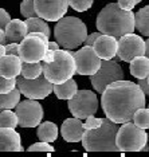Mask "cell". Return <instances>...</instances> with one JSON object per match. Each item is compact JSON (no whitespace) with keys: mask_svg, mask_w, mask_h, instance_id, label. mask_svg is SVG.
<instances>
[{"mask_svg":"<svg viewBox=\"0 0 149 157\" xmlns=\"http://www.w3.org/2000/svg\"><path fill=\"white\" fill-rule=\"evenodd\" d=\"M118 50L117 56L124 62H130L133 58L145 55V40L140 35L133 33L125 34L118 38Z\"/></svg>","mask_w":149,"mask_h":157,"instance_id":"13","label":"cell"},{"mask_svg":"<svg viewBox=\"0 0 149 157\" xmlns=\"http://www.w3.org/2000/svg\"><path fill=\"white\" fill-rule=\"evenodd\" d=\"M24 22H26L28 33H43L50 38L51 30H50L48 24L44 19H42L39 16H34V17H27Z\"/></svg>","mask_w":149,"mask_h":157,"instance_id":"24","label":"cell"},{"mask_svg":"<svg viewBox=\"0 0 149 157\" xmlns=\"http://www.w3.org/2000/svg\"><path fill=\"white\" fill-rule=\"evenodd\" d=\"M102 121H104V118H98V117H94V114H91V116L86 117V118H85V122H83L85 130L95 129V128H98L99 125L102 124Z\"/></svg>","mask_w":149,"mask_h":157,"instance_id":"33","label":"cell"},{"mask_svg":"<svg viewBox=\"0 0 149 157\" xmlns=\"http://www.w3.org/2000/svg\"><path fill=\"white\" fill-rule=\"evenodd\" d=\"M59 43L56 40H48V43H47V48L50 50H54V51H56V50H59Z\"/></svg>","mask_w":149,"mask_h":157,"instance_id":"40","label":"cell"},{"mask_svg":"<svg viewBox=\"0 0 149 157\" xmlns=\"http://www.w3.org/2000/svg\"><path fill=\"white\" fill-rule=\"evenodd\" d=\"M143 0H136V4H138V3H141Z\"/></svg>","mask_w":149,"mask_h":157,"instance_id":"44","label":"cell"},{"mask_svg":"<svg viewBox=\"0 0 149 157\" xmlns=\"http://www.w3.org/2000/svg\"><path fill=\"white\" fill-rule=\"evenodd\" d=\"M75 60V73L79 75H93L101 67V58L94 51L93 46H83L78 51H70Z\"/></svg>","mask_w":149,"mask_h":157,"instance_id":"12","label":"cell"},{"mask_svg":"<svg viewBox=\"0 0 149 157\" xmlns=\"http://www.w3.org/2000/svg\"><path fill=\"white\" fill-rule=\"evenodd\" d=\"M0 43H2V44H7L6 34H4V28H0Z\"/></svg>","mask_w":149,"mask_h":157,"instance_id":"41","label":"cell"},{"mask_svg":"<svg viewBox=\"0 0 149 157\" xmlns=\"http://www.w3.org/2000/svg\"><path fill=\"white\" fill-rule=\"evenodd\" d=\"M16 86L19 89L20 94L30 99H44L52 93V86L50 81L46 79L43 73L34 79H27V78H17L16 77Z\"/></svg>","mask_w":149,"mask_h":157,"instance_id":"9","label":"cell"},{"mask_svg":"<svg viewBox=\"0 0 149 157\" xmlns=\"http://www.w3.org/2000/svg\"><path fill=\"white\" fill-rule=\"evenodd\" d=\"M4 34H6L7 43H13V42L19 43L28 34L26 22H23L20 19H11L4 28Z\"/></svg>","mask_w":149,"mask_h":157,"instance_id":"19","label":"cell"},{"mask_svg":"<svg viewBox=\"0 0 149 157\" xmlns=\"http://www.w3.org/2000/svg\"><path fill=\"white\" fill-rule=\"evenodd\" d=\"M22 73V59L19 55H4L0 58V75L4 78H16Z\"/></svg>","mask_w":149,"mask_h":157,"instance_id":"18","label":"cell"},{"mask_svg":"<svg viewBox=\"0 0 149 157\" xmlns=\"http://www.w3.org/2000/svg\"><path fill=\"white\" fill-rule=\"evenodd\" d=\"M36 15L46 22H58L69 10L67 0H34Z\"/></svg>","mask_w":149,"mask_h":157,"instance_id":"14","label":"cell"},{"mask_svg":"<svg viewBox=\"0 0 149 157\" xmlns=\"http://www.w3.org/2000/svg\"><path fill=\"white\" fill-rule=\"evenodd\" d=\"M69 110L79 120H85L91 114H95L98 110L97 94L91 90H78L74 97L69 99Z\"/></svg>","mask_w":149,"mask_h":157,"instance_id":"8","label":"cell"},{"mask_svg":"<svg viewBox=\"0 0 149 157\" xmlns=\"http://www.w3.org/2000/svg\"><path fill=\"white\" fill-rule=\"evenodd\" d=\"M145 56H148L149 58V39L148 40H145Z\"/></svg>","mask_w":149,"mask_h":157,"instance_id":"43","label":"cell"},{"mask_svg":"<svg viewBox=\"0 0 149 157\" xmlns=\"http://www.w3.org/2000/svg\"><path fill=\"white\" fill-rule=\"evenodd\" d=\"M52 91L55 93L58 99H67L69 101L78 91V85L73 78H70V79L62 82V83H55L52 86Z\"/></svg>","mask_w":149,"mask_h":157,"instance_id":"21","label":"cell"},{"mask_svg":"<svg viewBox=\"0 0 149 157\" xmlns=\"http://www.w3.org/2000/svg\"><path fill=\"white\" fill-rule=\"evenodd\" d=\"M69 6L77 12H85L91 8L94 0H67Z\"/></svg>","mask_w":149,"mask_h":157,"instance_id":"29","label":"cell"},{"mask_svg":"<svg viewBox=\"0 0 149 157\" xmlns=\"http://www.w3.org/2000/svg\"><path fill=\"white\" fill-rule=\"evenodd\" d=\"M20 13L26 17H34L38 16L36 11H35V6H34V0H23L20 3Z\"/></svg>","mask_w":149,"mask_h":157,"instance_id":"30","label":"cell"},{"mask_svg":"<svg viewBox=\"0 0 149 157\" xmlns=\"http://www.w3.org/2000/svg\"><path fill=\"white\" fill-rule=\"evenodd\" d=\"M148 144V133L141 129L133 121L121 124L116 134V145L118 152H141Z\"/></svg>","mask_w":149,"mask_h":157,"instance_id":"6","label":"cell"},{"mask_svg":"<svg viewBox=\"0 0 149 157\" xmlns=\"http://www.w3.org/2000/svg\"><path fill=\"white\" fill-rule=\"evenodd\" d=\"M138 86L141 87V90L144 91L145 95H148L149 97V86H148V82H147V78H141V79H138Z\"/></svg>","mask_w":149,"mask_h":157,"instance_id":"39","label":"cell"},{"mask_svg":"<svg viewBox=\"0 0 149 157\" xmlns=\"http://www.w3.org/2000/svg\"><path fill=\"white\" fill-rule=\"evenodd\" d=\"M36 136L39 141L44 142H54L58 138V126L51 121H44L38 125Z\"/></svg>","mask_w":149,"mask_h":157,"instance_id":"22","label":"cell"},{"mask_svg":"<svg viewBox=\"0 0 149 157\" xmlns=\"http://www.w3.org/2000/svg\"><path fill=\"white\" fill-rule=\"evenodd\" d=\"M94 51L97 52V55L104 59H113L117 56V50H118V39L114 36L106 34H101L97 38V40L93 44Z\"/></svg>","mask_w":149,"mask_h":157,"instance_id":"15","label":"cell"},{"mask_svg":"<svg viewBox=\"0 0 149 157\" xmlns=\"http://www.w3.org/2000/svg\"><path fill=\"white\" fill-rule=\"evenodd\" d=\"M147 82H148V86H149V75L147 77Z\"/></svg>","mask_w":149,"mask_h":157,"instance_id":"45","label":"cell"},{"mask_svg":"<svg viewBox=\"0 0 149 157\" xmlns=\"http://www.w3.org/2000/svg\"><path fill=\"white\" fill-rule=\"evenodd\" d=\"M4 55H6V44L0 43V58H2V56H4Z\"/></svg>","mask_w":149,"mask_h":157,"instance_id":"42","label":"cell"},{"mask_svg":"<svg viewBox=\"0 0 149 157\" xmlns=\"http://www.w3.org/2000/svg\"><path fill=\"white\" fill-rule=\"evenodd\" d=\"M148 108H149V105H148Z\"/></svg>","mask_w":149,"mask_h":157,"instance_id":"46","label":"cell"},{"mask_svg":"<svg viewBox=\"0 0 149 157\" xmlns=\"http://www.w3.org/2000/svg\"><path fill=\"white\" fill-rule=\"evenodd\" d=\"M133 124L141 129H149V108H140L133 114Z\"/></svg>","mask_w":149,"mask_h":157,"instance_id":"28","label":"cell"},{"mask_svg":"<svg viewBox=\"0 0 149 157\" xmlns=\"http://www.w3.org/2000/svg\"><path fill=\"white\" fill-rule=\"evenodd\" d=\"M23 78L34 79L42 74V62H22V73Z\"/></svg>","mask_w":149,"mask_h":157,"instance_id":"26","label":"cell"},{"mask_svg":"<svg viewBox=\"0 0 149 157\" xmlns=\"http://www.w3.org/2000/svg\"><path fill=\"white\" fill-rule=\"evenodd\" d=\"M99 35H101V33H99V31H98V33H93V34L87 35L86 39L83 40V44H85V46H93L94 42L97 40V38L99 36Z\"/></svg>","mask_w":149,"mask_h":157,"instance_id":"37","label":"cell"},{"mask_svg":"<svg viewBox=\"0 0 149 157\" xmlns=\"http://www.w3.org/2000/svg\"><path fill=\"white\" fill-rule=\"evenodd\" d=\"M54 56H55V51H54V50L47 48V50H46V52H44V55H43V58H42V62H43V63L52 62V60H54Z\"/></svg>","mask_w":149,"mask_h":157,"instance_id":"38","label":"cell"},{"mask_svg":"<svg viewBox=\"0 0 149 157\" xmlns=\"http://www.w3.org/2000/svg\"><path fill=\"white\" fill-rule=\"evenodd\" d=\"M20 134L12 128H0V152H22Z\"/></svg>","mask_w":149,"mask_h":157,"instance_id":"17","label":"cell"},{"mask_svg":"<svg viewBox=\"0 0 149 157\" xmlns=\"http://www.w3.org/2000/svg\"><path fill=\"white\" fill-rule=\"evenodd\" d=\"M97 30L101 34L121 38L122 35L134 31V13L120 8L117 3H110L101 10L95 22Z\"/></svg>","mask_w":149,"mask_h":157,"instance_id":"2","label":"cell"},{"mask_svg":"<svg viewBox=\"0 0 149 157\" xmlns=\"http://www.w3.org/2000/svg\"><path fill=\"white\" fill-rule=\"evenodd\" d=\"M117 4L120 6V8L125 10V11H132L136 6V0H118Z\"/></svg>","mask_w":149,"mask_h":157,"instance_id":"34","label":"cell"},{"mask_svg":"<svg viewBox=\"0 0 149 157\" xmlns=\"http://www.w3.org/2000/svg\"><path fill=\"white\" fill-rule=\"evenodd\" d=\"M120 124L113 122L108 117L95 129L85 130L82 145L87 152H118L116 145V134Z\"/></svg>","mask_w":149,"mask_h":157,"instance_id":"3","label":"cell"},{"mask_svg":"<svg viewBox=\"0 0 149 157\" xmlns=\"http://www.w3.org/2000/svg\"><path fill=\"white\" fill-rule=\"evenodd\" d=\"M16 87V78H4L0 75V94L11 91Z\"/></svg>","mask_w":149,"mask_h":157,"instance_id":"31","label":"cell"},{"mask_svg":"<svg viewBox=\"0 0 149 157\" xmlns=\"http://www.w3.org/2000/svg\"><path fill=\"white\" fill-rule=\"evenodd\" d=\"M42 73L46 79L51 83H62L70 78H73L75 73V60L70 51L67 50H56L54 60L50 63H42Z\"/></svg>","mask_w":149,"mask_h":157,"instance_id":"5","label":"cell"},{"mask_svg":"<svg viewBox=\"0 0 149 157\" xmlns=\"http://www.w3.org/2000/svg\"><path fill=\"white\" fill-rule=\"evenodd\" d=\"M17 126V116L12 109L0 110V128H12Z\"/></svg>","mask_w":149,"mask_h":157,"instance_id":"27","label":"cell"},{"mask_svg":"<svg viewBox=\"0 0 149 157\" xmlns=\"http://www.w3.org/2000/svg\"><path fill=\"white\" fill-rule=\"evenodd\" d=\"M55 40L59 46L66 50H75L87 36V27L79 17L75 16H63L56 22Z\"/></svg>","mask_w":149,"mask_h":157,"instance_id":"4","label":"cell"},{"mask_svg":"<svg viewBox=\"0 0 149 157\" xmlns=\"http://www.w3.org/2000/svg\"><path fill=\"white\" fill-rule=\"evenodd\" d=\"M17 125L22 128H35L43 120V108L38 99H26L15 106Z\"/></svg>","mask_w":149,"mask_h":157,"instance_id":"10","label":"cell"},{"mask_svg":"<svg viewBox=\"0 0 149 157\" xmlns=\"http://www.w3.org/2000/svg\"><path fill=\"white\" fill-rule=\"evenodd\" d=\"M20 91L17 87H13L11 91L0 94V110L13 109L20 102Z\"/></svg>","mask_w":149,"mask_h":157,"instance_id":"25","label":"cell"},{"mask_svg":"<svg viewBox=\"0 0 149 157\" xmlns=\"http://www.w3.org/2000/svg\"><path fill=\"white\" fill-rule=\"evenodd\" d=\"M28 152H52L54 151V146L50 145V142H44V141H39V142H35L27 148Z\"/></svg>","mask_w":149,"mask_h":157,"instance_id":"32","label":"cell"},{"mask_svg":"<svg viewBox=\"0 0 149 157\" xmlns=\"http://www.w3.org/2000/svg\"><path fill=\"white\" fill-rule=\"evenodd\" d=\"M129 63H130L129 71L134 78L141 79V78H147L149 75V58L148 56H145V55L136 56Z\"/></svg>","mask_w":149,"mask_h":157,"instance_id":"20","label":"cell"},{"mask_svg":"<svg viewBox=\"0 0 149 157\" xmlns=\"http://www.w3.org/2000/svg\"><path fill=\"white\" fill-rule=\"evenodd\" d=\"M48 40L35 36L34 34H27L23 40L19 42V58L22 62H42Z\"/></svg>","mask_w":149,"mask_h":157,"instance_id":"11","label":"cell"},{"mask_svg":"<svg viewBox=\"0 0 149 157\" xmlns=\"http://www.w3.org/2000/svg\"><path fill=\"white\" fill-rule=\"evenodd\" d=\"M85 128L82 120L77 118H67L63 121L62 126H61V133L62 137L66 142H79L82 140Z\"/></svg>","mask_w":149,"mask_h":157,"instance_id":"16","label":"cell"},{"mask_svg":"<svg viewBox=\"0 0 149 157\" xmlns=\"http://www.w3.org/2000/svg\"><path fill=\"white\" fill-rule=\"evenodd\" d=\"M120 79H124V70L114 59L101 60V67L98 69V71L90 75V82L98 94H102V91L108 85Z\"/></svg>","mask_w":149,"mask_h":157,"instance_id":"7","label":"cell"},{"mask_svg":"<svg viewBox=\"0 0 149 157\" xmlns=\"http://www.w3.org/2000/svg\"><path fill=\"white\" fill-rule=\"evenodd\" d=\"M101 105L109 120L121 125L132 121L136 110L145 106V94L138 83L120 79L105 87Z\"/></svg>","mask_w":149,"mask_h":157,"instance_id":"1","label":"cell"},{"mask_svg":"<svg viewBox=\"0 0 149 157\" xmlns=\"http://www.w3.org/2000/svg\"><path fill=\"white\" fill-rule=\"evenodd\" d=\"M134 30L149 38V4L134 13Z\"/></svg>","mask_w":149,"mask_h":157,"instance_id":"23","label":"cell"},{"mask_svg":"<svg viewBox=\"0 0 149 157\" xmlns=\"http://www.w3.org/2000/svg\"><path fill=\"white\" fill-rule=\"evenodd\" d=\"M11 20V16L10 13L6 11V10L0 8V28H6V26L8 24V22Z\"/></svg>","mask_w":149,"mask_h":157,"instance_id":"35","label":"cell"},{"mask_svg":"<svg viewBox=\"0 0 149 157\" xmlns=\"http://www.w3.org/2000/svg\"><path fill=\"white\" fill-rule=\"evenodd\" d=\"M6 54L7 55H17L19 54V43H7L6 44Z\"/></svg>","mask_w":149,"mask_h":157,"instance_id":"36","label":"cell"}]
</instances>
